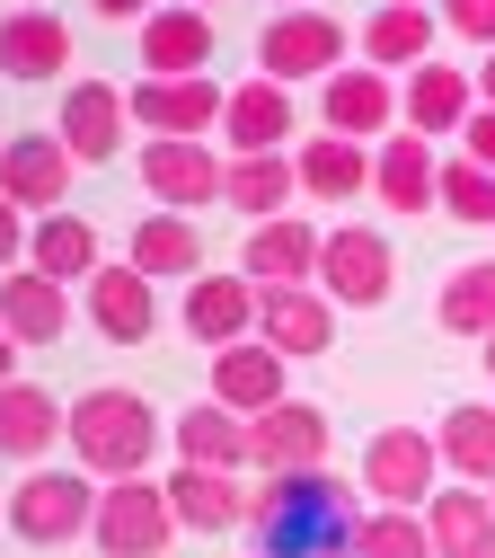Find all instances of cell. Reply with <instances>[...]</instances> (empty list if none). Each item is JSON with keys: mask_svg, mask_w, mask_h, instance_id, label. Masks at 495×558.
Here are the masks:
<instances>
[{"mask_svg": "<svg viewBox=\"0 0 495 558\" xmlns=\"http://www.w3.org/2000/svg\"><path fill=\"white\" fill-rule=\"evenodd\" d=\"M248 541L257 558H354L363 541V497L336 470H301V478H265L248 506Z\"/></svg>", "mask_w": 495, "mask_h": 558, "instance_id": "1", "label": "cell"}, {"mask_svg": "<svg viewBox=\"0 0 495 558\" xmlns=\"http://www.w3.org/2000/svg\"><path fill=\"white\" fill-rule=\"evenodd\" d=\"M160 435H169L160 408L141 390H124V381H98V390H81V408H71V452H81L89 478H151Z\"/></svg>", "mask_w": 495, "mask_h": 558, "instance_id": "2", "label": "cell"}, {"mask_svg": "<svg viewBox=\"0 0 495 558\" xmlns=\"http://www.w3.org/2000/svg\"><path fill=\"white\" fill-rule=\"evenodd\" d=\"M98 497H107V487H89V470H27L10 487V532L27 549H71L98 523Z\"/></svg>", "mask_w": 495, "mask_h": 558, "instance_id": "3", "label": "cell"}, {"mask_svg": "<svg viewBox=\"0 0 495 558\" xmlns=\"http://www.w3.org/2000/svg\"><path fill=\"white\" fill-rule=\"evenodd\" d=\"M89 541H98V558H169V541H177L169 478H107Z\"/></svg>", "mask_w": 495, "mask_h": 558, "instance_id": "4", "label": "cell"}, {"mask_svg": "<svg viewBox=\"0 0 495 558\" xmlns=\"http://www.w3.org/2000/svg\"><path fill=\"white\" fill-rule=\"evenodd\" d=\"M257 72L265 81H336L345 72V27L327 19V10H274L265 27H257Z\"/></svg>", "mask_w": 495, "mask_h": 558, "instance_id": "5", "label": "cell"}, {"mask_svg": "<svg viewBox=\"0 0 495 558\" xmlns=\"http://www.w3.org/2000/svg\"><path fill=\"white\" fill-rule=\"evenodd\" d=\"M389 284H398V248L381 231H363V222H336L327 248H319V293L336 311H381Z\"/></svg>", "mask_w": 495, "mask_h": 558, "instance_id": "6", "label": "cell"}, {"mask_svg": "<svg viewBox=\"0 0 495 558\" xmlns=\"http://www.w3.org/2000/svg\"><path fill=\"white\" fill-rule=\"evenodd\" d=\"M434 470H443V444L424 435V426H381V435L363 444V487H372V506L424 514V506H434Z\"/></svg>", "mask_w": 495, "mask_h": 558, "instance_id": "7", "label": "cell"}, {"mask_svg": "<svg viewBox=\"0 0 495 558\" xmlns=\"http://www.w3.org/2000/svg\"><path fill=\"white\" fill-rule=\"evenodd\" d=\"M124 107H133V124L151 133V143H203V133L222 124L231 89L212 81V72H195V81H133Z\"/></svg>", "mask_w": 495, "mask_h": 558, "instance_id": "8", "label": "cell"}, {"mask_svg": "<svg viewBox=\"0 0 495 558\" xmlns=\"http://www.w3.org/2000/svg\"><path fill=\"white\" fill-rule=\"evenodd\" d=\"M248 470H257V478H301V470H327V408L283 399V408L248 416Z\"/></svg>", "mask_w": 495, "mask_h": 558, "instance_id": "9", "label": "cell"}, {"mask_svg": "<svg viewBox=\"0 0 495 558\" xmlns=\"http://www.w3.org/2000/svg\"><path fill=\"white\" fill-rule=\"evenodd\" d=\"M71 169L81 160H71L62 133H10V143H0V195H10L18 214H36V222L71 204Z\"/></svg>", "mask_w": 495, "mask_h": 558, "instance_id": "10", "label": "cell"}, {"mask_svg": "<svg viewBox=\"0 0 495 558\" xmlns=\"http://www.w3.org/2000/svg\"><path fill=\"white\" fill-rule=\"evenodd\" d=\"M407 116H398V81L372 72V62H345L336 81H319V133H345V143H389Z\"/></svg>", "mask_w": 495, "mask_h": 558, "instance_id": "11", "label": "cell"}, {"mask_svg": "<svg viewBox=\"0 0 495 558\" xmlns=\"http://www.w3.org/2000/svg\"><path fill=\"white\" fill-rule=\"evenodd\" d=\"M81 311H89V328H98L107 345H151V337H160V284H151L133 257H115V266L89 275Z\"/></svg>", "mask_w": 495, "mask_h": 558, "instance_id": "12", "label": "cell"}, {"mask_svg": "<svg viewBox=\"0 0 495 558\" xmlns=\"http://www.w3.org/2000/svg\"><path fill=\"white\" fill-rule=\"evenodd\" d=\"M319 248H327V231H319V222L283 214V222H257V231H248L239 275H248L257 293H301V284H319Z\"/></svg>", "mask_w": 495, "mask_h": 558, "instance_id": "13", "label": "cell"}, {"mask_svg": "<svg viewBox=\"0 0 495 558\" xmlns=\"http://www.w3.org/2000/svg\"><path fill=\"white\" fill-rule=\"evenodd\" d=\"M212 53H222V36H212V10H195V0H160L141 19V81H195Z\"/></svg>", "mask_w": 495, "mask_h": 558, "instance_id": "14", "label": "cell"}, {"mask_svg": "<svg viewBox=\"0 0 495 558\" xmlns=\"http://www.w3.org/2000/svg\"><path fill=\"white\" fill-rule=\"evenodd\" d=\"M124 124H133V107H124L115 81H71L62 107H53V133L71 143V160H81V169H107V160L124 151Z\"/></svg>", "mask_w": 495, "mask_h": 558, "instance_id": "15", "label": "cell"}, {"mask_svg": "<svg viewBox=\"0 0 495 558\" xmlns=\"http://www.w3.org/2000/svg\"><path fill=\"white\" fill-rule=\"evenodd\" d=\"M231 160H212V143H141V195L160 214H195V204H222Z\"/></svg>", "mask_w": 495, "mask_h": 558, "instance_id": "16", "label": "cell"}, {"mask_svg": "<svg viewBox=\"0 0 495 558\" xmlns=\"http://www.w3.org/2000/svg\"><path fill=\"white\" fill-rule=\"evenodd\" d=\"M257 302H265V293L248 284V275H195L186 302H177V319H186L195 345H212V355H222V345L257 337Z\"/></svg>", "mask_w": 495, "mask_h": 558, "instance_id": "17", "label": "cell"}, {"mask_svg": "<svg viewBox=\"0 0 495 558\" xmlns=\"http://www.w3.org/2000/svg\"><path fill=\"white\" fill-rule=\"evenodd\" d=\"M398 116H407V133H460L469 116H478V72H460V62H416V72L398 81Z\"/></svg>", "mask_w": 495, "mask_h": 558, "instance_id": "18", "label": "cell"}, {"mask_svg": "<svg viewBox=\"0 0 495 558\" xmlns=\"http://www.w3.org/2000/svg\"><path fill=\"white\" fill-rule=\"evenodd\" d=\"M169 506H177V532H248V506L257 487H239V470H169Z\"/></svg>", "mask_w": 495, "mask_h": 558, "instance_id": "19", "label": "cell"}, {"mask_svg": "<svg viewBox=\"0 0 495 558\" xmlns=\"http://www.w3.org/2000/svg\"><path fill=\"white\" fill-rule=\"evenodd\" d=\"M283 364H293V355H274L265 337H239V345L212 355V399H222L231 416H265V408L293 399V390H283Z\"/></svg>", "mask_w": 495, "mask_h": 558, "instance_id": "20", "label": "cell"}, {"mask_svg": "<svg viewBox=\"0 0 495 558\" xmlns=\"http://www.w3.org/2000/svg\"><path fill=\"white\" fill-rule=\"evenodd\" d=\"M372 195L389 204V214H434V195H443V160H434V143L398 124L389 143L372 151Z\"/></svg>", "mask_w": 495, "mask_h": 558, "instance_id": "21", "label": "cell"}, {"mask_svg": "<svg viewBox=\"0 0 495 558\" xmlns=\"http://www.w3.org/2000/svg\"><path fill=\"white\" fill-rule=\"evenodd\" d=\"M53 444H71V408L53 390H36V381H10V390H0V461L45 470Z\"/></svg>", "mask_w": 495, "mask_h": 558, "instance_id": "22", "label": "cell"}, {"mask_svg": "<svg viewBox=\"0 0 495 558\" xmlns=\"http://www.w3.org/2000/svg\"><path fill=\"white\" fill-rule=\"evenodd\" d=\"M222 133H231V160H257V151H283L293 143V89L283 81H239L231 107H222Z\"/></svg>", "mask_w": 495, "mask_h": 558, "instance_id": "23", "label": "cell"}, {"mask_svg": "<svg viewBox=\"0 0 495 558\" xmlns=\"http://www.w3.org/2000/svg\"><path fill=\"white\" fill-rule=\"evenodd\" d=\"M169 444L186 470H248V416H231L222 399H195L169 416Z\"/></svg>", "mask_w": 495, "mask_h": 558, "instance_id": "24", "label": "cell"}, {"mask_svg": "<svg viewBox=\"0 0 495 558\" xmlns=\"http://www.w3.org/2000/svg\"><path fill=\"white\" fill-rule=\"evenodd\" d=\"M257 337L274 345V355H327V345H336V302H327L319 284L265 293V302H257Z\"/></svg>", "mask_w": 495, "mask_h": 558, "instance_id": "25", "label": "cell"}, {"mask_svg": "<svg viewBox=\"0 0 495 558\" xmlns=\"http://www.w3.org/2000/svg\"><path fill=\"white\" fill-rule=\"evenodd\" d=\"M0 319H10L18 345H62V328H71V284H53V275H36V266L0 275Z\"/></svg>", "mask_w": 495, "mask_h": 558, "instance_id": "26", "label": "cell"}, {"mask_svg": "<svg viewBox=\"0 0 495 558\" xmlns=\"http://www.w3.org/2000/svg\"><path fill=\"white\" fill-rule=\"evenodd\" d=\"M424 532H434V558H495V497L486 487H434Z\"/></svg>", "mask_w": 495, "mask_h": 558, "instance_id": "27", "label": "cell"}, {"mask_svg": "<svg viewBox=\"0 0 495 558\" xmlns=\"http://www.w3.org/2000/svg\"><path fill=\"white\" fill-rule=\"evenodd\" d=\"M293 195H301V160H293V151L231 160V178H222V204L248 214V222H283V214H293Z\"/></svg>", "mask_w": 495, "mask_h": 558, "instance_id": "28", "label": "cell"}, {"mask_svg": "<svg viewBox=\"0 0 495 558\" xmlns=\"http://www.w3.org/2000/svg\"><path fill=\"white\" fill-rule=\"evenodd\" d=\"M71 62V27L53 10H10L0 19V81H53Z\"/></svg>", "mask_w": 495, "mask_h": 558, "instance_id": "29", "label": "cell"}, {"mask_svg": "<svg viewBox=\"0 0 495 558\" xmlns=\"http://www.w3.org/2000/svg\"><path fill=\"white\" fill-rule=\"evenodd\" d=\"M124 257L151 275V284H169V275L195 284V275H203V231H195V214H160V204H151V214L133 222V248Z\"/></svg>", "mask_w": 495, "mask_h": 558, "instance_id": "30", "label": "cell"}, {"mask_svg": "<svg viewBox=\"0 0 495 558\" xmlns=\"http://www.w3.org/2000/svg\"><path fill=\"white\" fill-rule=\"evenodd\" d=\"M27 266H36V275H53V284H81V293H89V275L107 266L98 222H81V214H45V222H36V240H27Z\"/></svg>", "mask_w": 495, "mask_h": 558, "instance_id": "31", "label": "cell"}, {"mask_svg": "<svg viewBox=\"0 0 495 558\" xmlns=\"http://www.w3.org/2000/svg\"><path fill=\"white\" fill-rule=\"evenodd\" d=\"M363 62H372V72H416V62H434V10H424V0H389V10H372Z\"/></svg>", "mask_w": 495, "mask_h": 558, "instance_id": "32", "label": "cell"}, {"mask_svg": "<svg viewBox=\"0 0 495 558\" xmlns=\"http://www.w3.org/2000/svg\"><path fill=\"white\" fill-rule=\"evenodd\" d=\"M434 444H443V470L469 478V487H495V408L486 399H460L434 416Z\"/></svg>", "mask_w": 495, "mask_h": 558, "instance_id": "33", "label": "cell"}, {"mask_svg": "<svg viewBox=\"0 0 495 558\" xmlns=\"http://www.w3.org/2000/svg\"><path fill=\"white\" fill-rule=\"evenodd\" d=\"M293 160H301V195H310V204H354L363 178H372V151L345 143V133H310Z\"/></svg>", "mask_w": 495, "mask_h": 558, "instance_id": "34", "label": "cell"}, {"mask_svg": "<svg viewBox=\"0 0 495 558\" xmlns=\"http://www.w3.org/2000/svg\"><path fill=\"white\" fill-rule=\"evenodd\" d=\"M434 319L451 328V337H495V257H469V266H451L443 275V302H434Z\"/></svg>", "mask_w": 495, "mask_h": 558, "instance_id": "35", "label": "cell"}, {"mask_svg": "<svg viewBox=\"0 0 495 558\" xmlns=\"http://www.w3.org/2000/svg\"><path fill=\"white\" fill-rule=\"evenodd\" d=\"M434 204H443L451 222H469V231H495V169H478L469 151L443 160V195H434Z\"/></svg>", "mask_w": 495, "mask_h": 558, "instance_id": "36", "label": "cell"}, {"mask_svg": "<svg viewBox=\"0 0 495 558\" xmlns=\"http://www.w3.org/2000/svg\"><path fill=\"white\" fill-rule=\"evenodd\" d=\"M354 558H434V532H424V514H407V506H372Z\"/></svg>", "mask_w": 495, "mask_h": 558, "instance_id": "37", "label": "cell"}, {"mask_svg": "<svg viewBox=\"0 0 495 558\" xmlns=\"http://www.w3.org/2000/svg\"><path fill=\"white\" fill-rule=\"evenodd\" d=\"M443 27H451L460 45H486V53H495V0H443Z\"/></svg>", "mask_w": 495, "mask_h": 558, "instance_id": "38", "label": "cell"}, {"mask_svg": "<svg viewBox=\"0 0 495 558\" xmlns=\"http://www.w3.org/2000/svg\"><path fill=\"white\" fill-rule=\"evenodd\" d=\"M27 240H36V222L18 214L10 195H0V275H18V266H27Z\"/></svg>", "mask_w": 495, "mask_h": 558, "instance_id": "39", "label": "cell"}, {"mask_svg": "<svg viewBox=\"0 0 495 558\" xmlns=\"http://www.w3.org/2000/svg\"><path fill=\"white\" fill-rule=\"evenodd\" d=\"M460 151H469L478 169H495V107H478V116L460 124Z\"/></svg>", "mask_w": 495, "mask_h": 558, "instance_id": "40", "label": "cell"}, {"mask_svg": "<svg viewBox=\"0 0 495 558\" xmlns=\"http://www.w3.org/2000/svg\"><path fill=\"white\" fill-rule=\"evenodd\" d=\"M89 10H98V19H133V27H141V19L160 10V0H89Z\"/></svg>", "mask_w": 495, "mask_h": 558, "instance_id": "41", "label": "cell"}, {"mask_svg": "<svg viewBox=\"0 0 495 558\" xmlns=\"http://www.w3.org/2000/svg\"><path fill=\"white\" fill-rule=\"evenodd\" d=\"M18 381V337H10V319H0V390Z\"/></svg>", "mask_w": 495, "mask_h": 558, "instance_id": "42", "label": "cell"}, {"mask_svg": "<svg viewBox=\"0 0 495 558\" xmlns=\"http://www.w3.org/2000/svg\"><path fill=\"white\" fill-rule=\"evenodd\" d=\"M478 107H495V53L478 62Z\"/></svg>", "mask_w": 495, "mask_h": 558, "instance_id": "43", "label": "cell"}, {"mask_svg": "<svg viewBox=\"0 0 495 558\" xmlns=\"http://www.w3.org/2000/svg\"><path fill=\"white\" fill-rule=\"evenodd\" d=\"M478 364H486V381H495V337H486V345H478Z\"/></svg>", "mask_w": 495, "mask_h": 558, "instance_id": "44", "label": "cell"}, {"mask_svg": "<svg viewBox=\"0 0 495 558\" xmlns=\"http://www.w3.org/2000/svg\"><path fill=\"white\" fill-rule=\"evenodd\" d=\"M274 10H310V0H274Z\"/></svg>", "mask_w": 495, "mask_h": 558, "instance_id": "45", "label": "cell"}, {"mask_svg": "<svg viewBox=\"0 0 495 558\" xmlns=\"http://www.w3.org/2000/svg\"><path fill=\"white\" fill-rule=\"evenodd\" d=\"M195 10H212V0H195Z\"/></svg>", "mask_w": 495, "mask_h": 558, "instance_id": "46", "label": "cell"}, {"mask_svg": "<svg viewBox=\"0 0 495 558\" xmlns=\"http://www.w3.org/2000/svg\"><path fill=\"white\" fill-rule=\"evenodd\" d=\"M486 497H495V487H486Z\"/></svg>", "mask_w": 495, "mask_h": 558, "instance_id": "47", "label": "cell"}, {"mask_svg": "<svg viewBox=\"0 0 495 558\" xmlns=\"http://www.w3.org/2000/svg\"><path fill=\"white\" fill-rule=\"evenodd\" d=\"M0 514H10V506H0Z\"/></svg>", "mask_w": 495, "mask_h": 558, "instance_id": "48", "label": "cell"}]
</instances>
